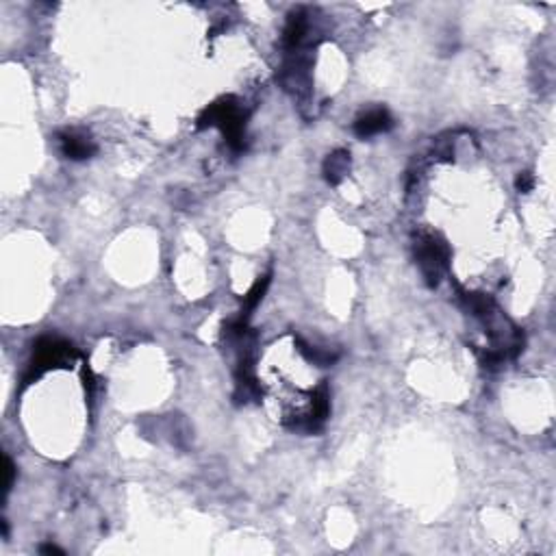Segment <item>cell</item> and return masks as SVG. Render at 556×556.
I'll return each mask as SVG.
<instances>
[{
	"label": "cell",
	"mask_w": 556,
	"mask_h": 556,
	"mask_svg": "<svg viewBox=\"0 0 556 556\" xmlns=\"http://www.w3.org/2000/svg\"><path fill=\"white\" fill-rule=\"evenodd\" d=\"M220 126L228 139V143L232 146L235 150H242L244 148V141H242V131H244V120H242V113L237 109V105H232L230 100H222L213 107H209L204 111V115L200 118V126Z\"/></svg>",
	"instance_id": "1"
},
{
	"label": "cell",
	"mask_w": 556,
	"mask_h": 556,
	"mask_svg": "<svg viewBox=\"0 0 556 556\" xmlns=\"http://www.w3.org/2000/svg\"><path fill=\"white\" fill-rule=\"evenodd\" d=\"M418 259H420V268H422L424 276L428 278V283L437 285L439 276H442V272L446 268V259H448L446 246L434 242V239H424L418 248Z\"/></svg>",
	"instance_id": "2"
},
{
	"label": "cell",
	"mask_w": 556,
	"mask_h": 556,
	"mask_svg": "<svg viewBox=\"0 0 556 556\" xmlns=\"http://www.w3.org/2000/svg\"><path fill=\"white\" fill-rule=\"evenodd\" d=\"M394 126L389 113L385 109H376V111H369L365 113L363 118H359L355 122V133L359 137H372V135H378V133H385Z\"/></svg>",
	"instance_id": "3"
},
{
	"label": "cell",
	"mask_w": 556,
	"mask_h": 556,
	"mask_svg": "<svg viewBox=\"0 0 556 556\" xmlns=\"http://www.w3.org/2000/svg\"><path fill=\"white\" fill-rule=\"evenodd\" d=\"M61 150L68 159H87L90 155H94L96 146L87 137L66 133V135H61Z\"/></svg>",
	"instance_id": "4"
},
{
	"label": "cell",
	"mask_w": 556,
	"mask_h": 556,
	"mask_svg": "<svg viewBox=\"0 0 556 556\" xmlns=\"http://www.w3.org/2000/svg\"><path fill=\"white\" fill-rule=\"evenodd\" d=\"M348 157H350V155H348L345 150H337V153L329 155V159H326V163H324V174H326V181H329V183H333V185L339 183V179L348 172V163H350Z\"/></svg>",
	"instance_id": "5"
},
{
	"label": "cell",
	"mask_w": 556,
	"mask_h": 556,
	"mask_svg": "<svg viewBox=\"0 0 556 556\" xmlns=\"http://www.w3.org/2000/svg\"><path fill=\"white\" fill-rule=\"evenodd\" d=\"M268 285H270V276H266L263 280H259V283L250 289V294L246 296V313L242 315V319H246V317L250 315V311L261 302V298H263V294H266Z\"/></svg>",
	"instance_id": "6"
},
{
	"label": "cell",
	"mask_w": 556,
	"mask_h": 556,
	"mask_svg": "<svg viewBox=\"0 0 556 556\" xmlns=\"http://www.w3.org/2000/svg\"><path fill=\"white\" fill-rule=\"evenodd\" d=\"M13 476H16V467H13L11 459L5 456V493L11 489V485H13Z\"/></svg>",
	"instance_id": "7"
},
{
	"label": "cell",
	"mask_w": 556,
	"mask_h": 556,
	"mask_svg": "<svg viewBox=\"0 0 556 556\" xmlns=\"http://www.w3.org/2000/svg\"><path fill=\"white\" fill-rule=\"evenodd\" d=\"M515 185H517L519 191H531L533 189V177H531V174H519Z\"/></svg>",
	"instance_id": "8"
},
{
	"label": "cell",
	"mask_w": 556,
	"mask_h": 556,
	"mask_svg": "<svg viewBox=\"0 0 556 556\" xmlns=\"http://www.w3.org/2000/svg\"><path fill=\"white\" fill-rule=\"evenodd\" d=\"M40 552H44V554H64V550H59L57 545H42Z\"/></svg>",
	"instance_id": "9"
}]
</instances>
